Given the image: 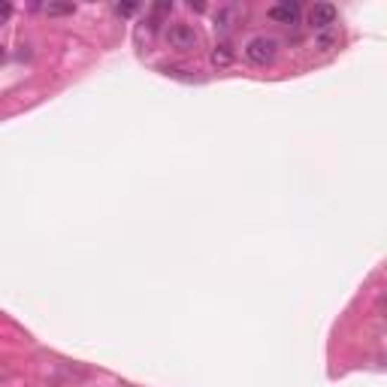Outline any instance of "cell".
<instances>
[{"instance_id": "2", "label": "cell", "mask_w": 387, "mask_h": 387, "mask_svg": "<svg viewBox=\"0 0 387 387\" xmlns=\"http://www.w3.org/2000/svg\"><path fill=\"white\" fill-rule=\"evenodd\" d=\"M167 43L172 49H182V52H191V49L200 46V37H197V30H194L191 25L176 22V25L167 27Z\"/></svg>"}, {"instance_id": "4", "label": "cell", "mask_w": 387, "mask_h": 387, "mask_svg": "<svg viewBox=\"0 0 387 387\" xmlns=\"http://www.w3.org/2000/svg\"><path fill=\"white\" fill-rule=\"evenodd\" d=\"M300 13H303V6L297 0H281V4L269 6V18L272 22H281V25H293L300 18Z\"/></svg>"}, {"instance_id": "1", "label": "cell", "mask_w": 387, "mask_h": 387, "mask_svg": "<svg viewBox=\"0 0 387 387\" xmlns=\"http://www.w3.org/2000/svg\"><path fill=\"white\" fill-rule=\"evenodd\" d=\"M276 55H279V43L272 37H254V39H248V46H246V58L251 61V64H258V67L272 64Z\"/></svg>"}, {"instance_id": "7", "label": "cell", "mask_w": 387, "mask_h": 387, "mask_svg": "<svg viewBox=\"0 0 387 387\" xmlns=\"http://www.w3.org/2000/svg\"><path fill=\"white\" fill-rule=\"evenodd\" d=\"M115 13H118V15H134V13H137V4H118Z\"/></svg>"}, {"instance_id": "3", "label": "cell", "mask_w": 387, "mask_h": 387, "mask_svg": "<svg viewBox=\"0 0 387 387\" xmlns=\"http://www.w3.org/2000/svg\"><path fill=\"white\" fill-rule=\"evenodd\" d=\"M336 25V6L333 4H315L309 9V27L312 30H327Z\"/></svg>"}, {"instance_id": "5", "label": "cell", "mask_w": 387, "mask_h": 387, "mask_svg": "<svg viewBox=\"0 0 387 387\" xmlns=\"http://www.w3.org/2000/svg\"><path fill=\"white\" fill-rule=\"evenodd\" d=\"M46 15H73L76 13V4H46Z\"/></svg>"}, {"instance_id": "6", "label": "cell", "mask_w": 387, "mask_h": 387, "mask_svg": "<svg viewBox=\"0 0 387 387\" xmlns=\"http://www.w3.org/2000/svg\"><path fill=\"white\" fill-rule=\"evenodd\" d=\"M230 61H233L230 46H215V52H212V64H218V67H227Z\"/></svg>"}, {"instance_id": "8", "label": "cell", "mask_w": 387, "mask_h": 387, "mask_svg": "<svg viewBox=\"0 0 387 387\" xmlns=\"http://www.w3.org/2000/svg\"><path fill=\"white\" fill-rule=\"evenodd\" d=\"M9 15H13V4H6L4 0V4H0V22H6Z\"/></svg>"}]
</instances>
